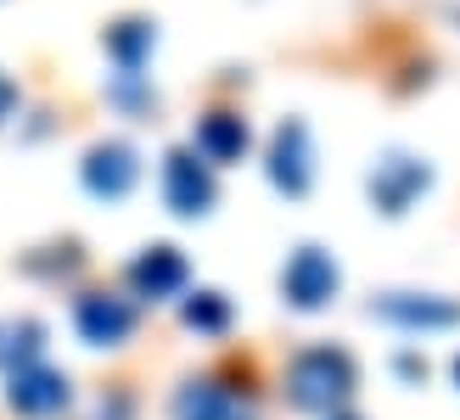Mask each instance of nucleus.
<instances>
[{"label":"nucleus","mask_w":460,"mask_h":420,"mask_svg":"<svg viewBox=\"0 0 460 420\" xmlns=\"http://www.w3.org/2000/svg\"><path fill=\"white\" fill-rule=\"evenodd\" d=\"M354 381H359V370H354V359L342 354V347H304V354L287 364V398L304 415L342 409L354 398Z\"/></svg>","instance_id":"f257e3e1"},{"label":"nucleus","mask_w":460,"mask_h":420,"mask_svg":"<svg viewBox=\"0 0 460 420\" xmlns=\"http://www.w3.org/2000/svg\"><path fill=\"white\" fill-rule=\"evenodd\" d=\"M427 185H432L427 157H410V152H382L376 169L365 174V191H371L376 214H387V219L410 214V207H416V197H427Z\"/></svg>","instance_id":"f03ea898"},{"label":"nucleus","mask_w":460,"mask_h":420,"mask_svg":"<svg viewBox=\"0 0 460 420\" xmlns=\"http://www.w3.org/2000/svg\"><path fill=\"white\" fill-rule=\"evenodd\" d=\"M219 185H214V162L202 157L197 146H174L164 157V202L174 207L180 219H202L214 207Z\"/></svg>","instance_id":"7ed1b4c3"},{"label":"nucleus","mask_w":460,"mask_h":420,"mask_svg":"<svg viewBox=\"0 0 460 420\" xmlns=\"http://www.w3.org/2000/svg\"><path fill=\"white\" fill-rule=\"evenodd\" d=\"M342 286V269L326 247H297L287 269H281V297L292 302L297 314H314V309H326V302L337 297Z\"/></svg>","instance_id":"20e7f679"},{"label":"nucleus","mask_w":460,"mask_h":420,"mask_svg":"<svg viewBox=\"0 0 460 420\" xmlns=\"http://www.w3.org/2000/svg\"><path fill=\"white\" fill-rule=\"evenodd\" d=\"M264 169H270V185L287 191V197H304L314 185V146H309V124L304 118H281V124H275Z\"/></svg>","instance_id":"39448f33"},{"label":"nucleus","mask_w":460,"mask_h":420,"mask_svg":"<svg viewBox=\"0 0 460 420\" xmlns=\"http://www.w3.org/2000/svg\"><path fill=\"white\" fill-rule=\"evenodd\" d=\"M79 179H84L90 197L124 202L135 191V179H141V157H135L129 140H96V146L84 152V162H79Z\"/></svg>","instance_id":"423d86ee"},{"label":"nucleus","mask_w":460,"mask_h":420,"mask_svg":"<svg viewBox=\"0 0 460 420\" xmlns=\"http://www.w3.org/2000/svg\"><path fill=\"white\" fill-rule=\"evenodd\" d=\"M74 392H67V376L51 364H22L6 376V404L17 415H29V420H45V415H57Z\"/></svg>","instance_id":"0eeeda50"},{"label":"nucleus","mask_w":460,"mask_h":420,"mask_svg":"<svg viewBox=\"0 0 460 420\" xmlns=\"http://www.w3.org/2000/svg\"><path fill=\"white\" fill-rule=\"evenodd\" d=\"M371 314L387 325H404V331H449V325H460V302L427 292H387L371 302Z\"/></svg>","instance_id":"6e6552de"},{"label":"nucleus","mask_w":460,"mask_h":420,"mask_svg":"<svg viewBox=\"0 0 460 420\" xmlns=\"http://www.w3.org/2000/svg\"><path fill=\"white\" fill-rule=\"evenodd\" d=\"M74 325H79V337L90 347H119L135 331V309L124 297H112V292H90V297H79Z\"/></svg>","instance_id":"1a4fd4ad"},{"label":"nucleus","mask_w":460,"mask_h":420,"mask_svg":"<svg viewBox=\"0 0 460 420\" xmlns=\"http://www.w3.org/2000/svg\"><path fill=\"white\" fill-rule=\"evenodd\" d=\"M186 280H191V269H186V258H180V247H146L141 258L129 264V286L141 292V297H180L186 292Z\"/></svg>","instance_id":"9d476101"},{"label":"nucleus","mask_w":460,"mask_h":420,"mask_svg":"<svg viewBox=\"0 0 460 420\" xmlns=\"http://www.w3.org/2000/svg\"><path fill=\"white\" fill-rule=\"evenodd\" d=\"M174 420H247V409L219 381H186L174 392Z\"/></svg>","instance_id":"9b49d317"},{"label":"nucleus","mask_w":460,"mask_h":420,"mask_svg":"<svg viewBox=\"0 0 460 420\" xmlns=\"http://www.w3.org/2000/svg\"><path fill=\"white\" fill-rule=\"evenodd\" d=\"M247 146H252V129L236 112H208V118L197 124V152L208 162H242Z\"/></svg>","instance_id":"f8f14e48"},{"label":"nucleus","mask_w":460,"mask_h":420,"mask_svg":"<svg viewBox=\"0 0 460 420\" xmlns=\"http://www.w3.org/2000/svg\"><path fill=\"white\" fill-rule=\"evenodd\" d=\"M157 45V29L146 17H124V22H112L107 29V57L124 67V74H135V67L146 62V51Z\"/></svg>","instance_id":"ddd939ff"},{"label":"nucleus","mask_w":460,"mask_h":420,"mask_svg":"<svg viewBox=\"0 0 460 420\" xmlns=\"http://www.w3.org/2000/svg\"><path fill=\"white\" fill-rule=\"evenodd\" d=\"M40 319H0V370H22V364H40Z\"/></svg>","instance_id":"4468645a"},{"label":"nucleus","mask_w":460,"mask_h":420,"mask_svg":"<svg viewBox=\"0 0 460 420\" xmlns=\"http://www.w3.org/2000/svg\"><path fill=\"white\" fill-rule=\"evenodd\" d=\"M186 325H191V331H225V325H230V302L219 292L186 297Z\"/></svg>","instance_id":"2eb2a0df"},{"label":"nucleus","mask_w":460,"mask_h":420,"mask_svg":"<svg viewBox=\"0 0 460 420\" xmlns=\"http://www.w3.org/2000/svg\"><path fill=\"white\" fill-rule=\"evenodd\" d=\"M12 107H17V84L0 74V118H12Z\"/></svg>","instance_id":"dca6fc26"},{"label":"nucleus","mask_w":460,"mask_h":420,"mask_svg":"<svg viewBox=\"0 0 460 420\" xmlns=\"http://www.w3.org/2000/svg\"><path fill=\"white\" fill-rule=\"evenodd\" d=\"M455 381H460V359H455Z\"/></svg>","instance_id":"f3484780"},{"label":"nucleus","mask_w":460,"mask_h":420,"mask_svg":"<svg viewBox=\"0 0 460 420\" xmlns=\"http://www.w3.org/2000/svg\"><path fill=\"white\" fill-rule=\"evenodd\" d=\"M337 420H354V415H337Z\"/></svg>","instance_id":"a211bd4d"}]
</instances>
